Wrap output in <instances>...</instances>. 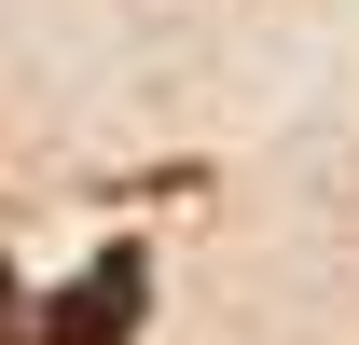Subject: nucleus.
I'll list each match as a JSON object with an SVG mask.
<instances>
[{
  "instance_id": "1",
  "label": "nucleus",
  "mask_w": 359,
  "mask_h": 345,
  "mask_svg": "<svg viewBox=\"0 0 359 345\" xmlns=\"http://www.w3.org/2000/svg\"><path fill=\"white\" fill-rule=\"evenodd\" d=\"M125 332H138V249H111L83 290L55 304V332H42V345H125Z\"/></svg>"
}]
</instances>
